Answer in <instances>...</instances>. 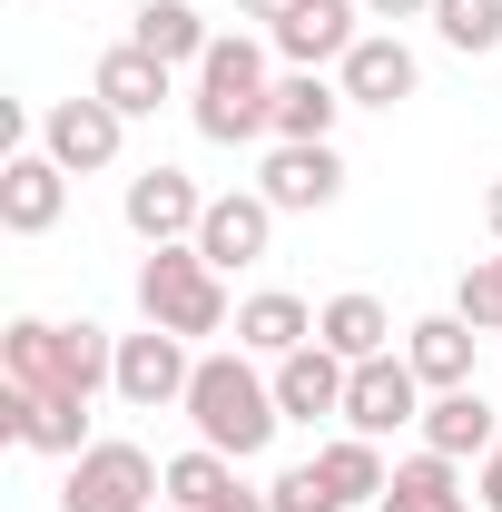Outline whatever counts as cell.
<instances>
[{
	"mask_svg": "<svg viewBox=\"0 0 502 512\" xmlns=\"http://www.w3.org/2000/svg\"><path fill=\"white\" fill-rule=\"evenodd\" d=\"M0 384H30V394H99L119 384V335L109 325H50V316H10L0 325Z\"/></svg>",
	"mask_w": 502,
	"mask_h": 512,
	"instance_id": "6da1fadb",
	"label": "cell"
},
{
	"mask_svg": "<svg viewBox=\"0 0 502 512\" xmlns=\"http://www.w3.org/2000/svg\"><path fill=\"white\" fill-rule=\"evenodd\" d=\"M188 424L207 453H227V463H256V453L276 444V375H256V355H197L188 375Z\"/></svg>",
	"mask_w": 502,
	"mask_h": 512,
	"instance_id": "7a4b0ae2",
	"label": "cell"
},
{
	"mask_svg": "<svg viewBox=\"0 0 502 512\" xmlns=\"http://www.w3.org/2000/svg\"><path fill=\"white\" fill-rule=\"evenodd\" d=\"M188 119H197V138H217V148L276 138V79H266V50H256L247 30H237V40H207Z\"/></svg>",
	"mask_w": 502,
	"mask_h": 512,
	"instance_id": "3957f363",
	"label": "cell"
},
{
	"mask_svg": "<svg viewBox=\"0 0 502 512\" xmlns=\"http://www.w3.org/2000/svg\"><path fill=\"white\" fill-rule=\"evenodd\" d=\"M138 316L168 325V335H217L227 325V286H217V266L197 247H148V266H138Z\"/></svg>",
	"mask_w": 502,
	"mask_h": 512,
	"instance_id": "277c9868",
	"label": "cell"
},
{
	"mask_svg": "<svg viewBox=\"0 0 502 512\" xmlns=\"http://www.w3.org/2000/svg\"><path fill=\"white\" fill-rule=\"evenodd\" d=\"M158 493H168V463H148L138 444H89L69 453L60 512H148Z\"/></svg>",
	"mask_w": 502,
	"mask_h": 512,
	"instance_id": "5b68a950",
	"label": "cell"
},
{
	"mask_svg": "<svg viewBox=\"0 0 502 512\" xmlns=\"http://www.w3.org/2000/svg\"><path fill=\"white\" fill-rule=\"evenodd\" d=\"M119 217H128V237H148V247H197V227H207V197H197L188 168H138L119 197Z\"/></svg>",
	"mask_w": 502,
	"mask_h": 512,
	"instance_id": "8992f818",
	"label": "cell"
},
{
	"mask_svg": "<svg viewBox=\"0 0 502 512\" xmlns=\"http://www.w3.org/2000/svg\"><path fill=\"white\" fill-rule=\"evenodd\" d=\"M256 197H266L276 217H315V207H335V197H345V158H335V138H276V158L256 168Z\"/></svg>",
	"mask_w": 502,
	"mask_h": 512,
	"instance_id": "52a82bcc",
	"label": "cell"
},
{
	"mask_svg": "<svg viewBox=\"0 0 502 512\" xmlns=\"http://www.w3.org/2000/svg\"><path fill=\"white\" fill-rule=\"evenodd\" d=\"M404 424H424V375L404 365V355H375V365H355L345 375V434H404Z\"/></svg>",
	"mask_w": 502,
	"mask_h": 512,
	"instance_id": "ba28073f",
	"label": "cell"
},
{
	"mask_svg": "<svg viewBox=\"0 0 502 512\" xmlns=\"http://www.w3.org/2000/svg\"><path fill=\"white\" fill-rule=\"evenodd\" d=\"M188 335H168V325H148V335H119V404H138V414H158V404H188Z\"/></svg>",
	"mask_w": 502,
	"mask_h": 512,
	"instance_id": "9c48e42d",
	"label": "cell"
},
{
	"mask_svg": "<svg viewBox=\"0 0 502 512\" xmlns=\"http://www.w3.org/2000/svg\"><path fill=\"white\" fill-rule=\"evenodd\" d=\"M335 89H345V109H404V99L424 89V60H414L394 30H365V40L335 60Z\"/></svg>",
	"mask_w": 502,
	"mask_h": 512,
	"instance_id": "30bf717a",
	"label": "cell"
},
{
	"mask_svg": "<svg viewBox=\"0 0 502 512\" xmlns=\"http://www.w3.org/2000/svg\"><path fill=\"white\" fill-rule=\"evenodd\" d=\"M60 207H69V168L50 148H10V158H0V227H10V237H50Z\"/></svg>",
	"mask_w": 502,
	"mask_h": 512,
	"instance_id": "8fae6325",
	"label": "cell"
},
{
	"mask_svg": "<svg viewBox=\"0 0 502 512\" xmlns=\"http://www.w3.org/2000/svg\"><path fill=\"white\" fill-rule=\"evenodd\" d=\"M119 138H128V119L109 109V99H60V109L40 119V148L60 158L69 178H89V168H109V158H119Z\"/></svg>",
	"mask_w": 502,
	"mask_h": 512,
	"instance_id": "7c38bea8",
	"label": "cell"
},
{
	"mask_svg": "<svg viewBox=\"0 0 502 512\" xmlns=\"http://www.w3.org/2000/svg\"><path fill=\"white\" fill-rule=\"evenodd\" d=\"M266 237H276V207H266L256 188H237V197H207L197 256H207L217 276H237V266H256V256H266Z\"/></svg>",
	"mask_w": 502,
	"mask_h": 512,
	"instance_id": "4fadbf2b",
	"label": "cell"
},
{
	"mask_svg": "<svg viewBox=\"0 0 502 512\" xmlns=\"http://www.w3.org/2000/svg\"><path fill=\"white\" fill-rule=\"evenodd\" d=\"M355 10H365V0H296V10L266 30V40H276V60L325 69V60H345V50L365 40V30H355Z\"/></svg>",
	"mask_w": 502,
	"mask_h": 512,
	"instance_id": "5bb4252c",
	"label": "cell"
},
{
	"mask_svg": "<svg viewBox=\"0 0 502 512\" xmlns=\"http://www.w3.org/2000/svg\"><path fill=\"white\" fill-rule=\"evenodd\" d=\"M345 375H355V365H345L335 345H296V355L276 365V414H286V424H325V414H345Z\"/></svg>",
	"mask_w": 502,
	"mask_h": 512,
	"instance_id": "9a60e30c",
	"label": "cell"
},
{
	"mask_svg": "<svg viewBox=\"0 0 502 512\" xmlns=\"http://www.w3.org/2000/svg\"><path fill=\"white\" fill-rule=\"evenodd\" d=\"M502 444V414L473 394V384H453V394H434L424 404V453H453V463H483V453Z\"/></svg>",
	"mask_w": 502,
	"mask_h": 512,
	"instance_id": "2e32d148",
	"label": "cell"
},
{
	"mask_svg": "<svg viewBox=\"0 0 502 512\" xmlns=\"http://www.w3.org/2000/svg\"><path fill=\"white\" fill-rule=\"evenodd\" d=\"M296 345H315V306L306 296H286V286H266L237 306V355H266V365H286Z\"/></svg>",
	"mask_w": 502,
	"mask_h": 512,
	"instance_id": "e0dca14e",
	"label": "cell"
},
{
	"mask_svg": "<svg viewBox=\"0 0 502 512\" xmlns=\"http://www.w3.org/2000/svg\"><path fill=\"white\" fill-rule=\"evenodd\" d=\"M89 99H109L119 119H158V109H168V60H148L138 40H119L109 60L89 69Z\"/></svg>",
	"mask_w": 502,
	"mask_h": 512,
	"instance_id": "ac0fdd59",
	"label": "cell"
},
{
	"mask_svg": "<svg viewBox=\"0 0 502 512\" xmlns=\"http://www.w3.org/2000/svg\"><path fill=\"white\" fill-rule=\"evenodd\" d=\"M404 365L424 375V394L473 384V325H463V316H424V325H404Z\"/></svg>",
	"mask_w": 502,
	"mask_h": 512,
	"instance_id": "d6986e66",
	"label": "cell"
},
{
	"mask_svg": "<svg viewBox=\"0 0 502 512\" xmlns=\"http://www.w3.org/2000/svg\"><path fill=\"white\" fill-rule=\"evenodd\" d=\"M375 512H473L463 463H453V453H414V463H394V483H384Z\"/></svg>",
	"mask_w": 502,
	"mask_h": 512,
	"instance_id": "ffe728a7",
	"label": "cell"
},
{
	"mask_svg": "<svg viewBox=\"0 0 502 512\" xmlns=\"http://www.w3.org/2000/svg\"><path fill=\"white\" fill-rule=\"evenodd\" d=\"M128 40H138L148 60H168V69H197V60H207V40H217V30L197 20V0H148V10L128 20Z\"/></svg>",
	"mask_w": 502,
	"mask_h": 512,
	"instance_id": "44dd1931",
	"label": "cell"
},
{
	"mask_svg": "<svg viewBox=\"0 0 502 512\" xmlns=\"http://www.w3.org/2000/svg\"><path fill=\"white\" fill-rule=\"evenodd\" d=\"M384 335H394V316H384L375 296H325V306H315V345H335L345 365H375V355H394Z\"/></svg>",
	"mask_w": 502,
	"mask_h": 512,
	"instance_id": "7402d4cb",
	"label": "cell"
},
{
	"mask_svg": "<svg viewBox=\"0 0 502 512\" xmlns=\"http://www.w3.org/2000/svg\"><path fill=\"white\" fill-rule=\"evenodd\" d=\"M335 119H345V89L335 79H315V69L276 79V138H335Z\"/></svg>",
	"mask_w": 502,
	"mask_h": 512,
	"instance_id": "603a6c76",
	"label": "cell"
},
{
	"mask_svg": "<svg viewBox=\"0 0 502 512\" xmlns=\"http://www.w3.org/2000/svg\"><path fill=\"white\" fill-rule=\"evenodd\" d=\"M315 473H325L345 503H384V483H394V463H384L375 434H335V444L315 453Z\"/></svg>",
	"mask_w": 502,
	"mask_h": 512,
	"instance_id": "cb8c5ba5",
	"label": "cell"
},
{
	"mask_svg": "<svg viewBox=\"0 0 502 512\" xmlns=\"http://www.w3.org/2000/svg\"><path fill=\"white\" fill-rule=\"evenodd\" d=\"M227 493H237V463L197 444V453H178V463H168V493H158V503H168V512H217Z\"/></svg>",
	"mask_w": 502,
	"mask_h": 512,
	"instance_id": "d4e9b609",
	"label": "cell"
},
{
	"mask_svg": "<svg viewBox=\"0 0 502 512\" xmlns=\"http://www.w3.org/2000/svg\"><path fill=\"white\" fill-rule=\"evenodd\" d=\"M20 444L30 453H89V394H30Z\"/></svg>",
	"mask_w": 502,
	"mask_h": 512,
	"instance_id": "484cf974",
	"label": "cell"
},
{
	"mask_svg": "<svg viewBox=\"0 0 502 512\" xmlns=\"http://www.w3.org/2000/svg\"><path fill=\"white\" fill-rule=\"evenodd\" d=\"M434 30H443V50L493 60L502 50V0H434Z\"/></svg>",
	"mask_w": 502,
	"mask_h": 512,
	"instance_id": "4316f807",
	"label": "cell"
},
{
	"mask_svg": "<svg viewBox=\"0 0 502 512\" xmlns=\"http://www.w3.org/2000/svg\"><path fill=\"white\" fill-rule=\"evenodd\" d=\"M453 316L473 325V335H502V256H473V266H463V286H453Z\"/></svg>",
	"mask_w": 502,
	"mask_h": 512,
	"instance_id": "83f0119b",
	"label": "cell"
},
{
	"mask_svg": "<svg viewBox=\"0 0 502 512\" xmlns=\"http://www.w3.org/2000/svg\"><path fill=\"white\" fill-rule=\"evenodd\" d=\"M266 503H276V512H345V493H335L315 463H286V473L266 483Z\"/></svg>",
	"mask_w": 502,
	"mask_h": 512,
	"instance_id": "f1b7e54d",
	"label": "cell"
},
{
	"mask_svg": "<svg viewBox=\"0 0 502 512\" xmlns=\"http://www.w3.org/2000/svg\"><path fill=\"white\" fill-rule=\"evenodd\" d=\"M473 503H483V512H502V444L483 453V473H473Z\"/></svg>",
	"mask_w": 502,
	"mask_h": 512,
	"instance_id": "f546056e",
	"label": "cell"
},
{
	"mask_svg": "<svg viewBox=\"0 0 502 512\" xmlns=\"http://www.w3.org/2000/svg\"><path fill=\"white\" fill-rule=\"evenodd\" d=\"M375 20H434V0H365Z\"/></svg>",
	"mask_w": 502,
	"mask_h": 512,
	"instance_id": "4dcf8cb0",
	"label": "cell"
},
{
	"mask_svg": "<svg viewBox=\"0 0 502 512\" xmlns=\"http://www.w3.org/2000/svg\"><path fill=\"white\" fill-rule=\"evenodd\" d=\"M237 10H247V20H266V30H276V20H286L296 0H237Z\"/></svg>",
	"mask_w": 502,
	"mask_h": 512,
	"instance_id": "1f68e13d",
	"label": "cell"
},
{
	"mask_svg": "<svg viewBox=\"0 0 502 512\" xmlns=\"http://www.w3.org/2000/svg\"><path fill=\"white\" fill-rule=\"evenodd\" d=\"M483 227H493V247H502V178L483 188Z\"/></svg>",
	"mask_w": 502,
	"mask_h": 512,
	"instance_id": "d6a6232c",
	"label": "cell"
}]
</instances>
